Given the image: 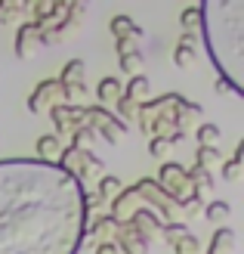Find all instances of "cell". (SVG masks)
<instances>
[{"mask_svg":"<svg viewBox=\"0 0 244 254\" xmlns=\"http://www.w3.org/2000/svg\"><path fill=\"white\" fill-rule=\"evenodd\" d=\"M87 195L56 161H0V254H78Z\"/></svg>","mask_w":244,"mask_h":254,"instance_id":"obj_1","label":"cell"},{"mask_svg":"<svg viewBox=\"0 0 244 254\" xmlns=\"http://www.w3.org/2000/svg\"><path fill=\"white\" fill-rule=\"evenodd\" d=\"M204 44L210 50L213 65L220 68V81L244 93V0H207L198 6Z\"/></svg>","mask_w":244,"mask_h":254,"instance_id":"obj_2","label":"cell"},{"mask_svg":"<svg viewBox=\"0 0 244 254\" xmlns=\"http://www.w3.org/2000/svg\"><path fill=\"white\" fill-rule=\"evenodd\" d=\"M161 183H164L167 195H170L176 205H183V201L192 195V192H186V189H189V174L179 168V164H173V161L161 168Z\"/></svg>","mask_w":244,"mask_h":254,"instance_id":"obj_3","label":"cell"},{"mask_svg":"<svg viewBox=\"0 0 244 254\" xmlns=\"http://www.w3.org/2000/svg\"><path fill=\"white\" fill-rule=\"evenodd\" d=\"M41 34V25L37 22H28V25H22L19 34H16V56L19 59H28L31 56V44H34V37Z\"/></svg>","mask_w":244,"mask_h":254,"instance_id":"obj_4","label":"cell"},{"mask_svg":"<svg viewBox=\"0 0 244 254\" xmlns=\"http://www.w3.org/2000/svg\"><path fill=\"white\" fill-rule=\"evenodd\" d=\"M173 62L179 68H192V65H195V37H192V34H183V41H179L176 53H173Z\"/></svg>","mask_w":244,"mask_h":254,"instance_id":"obj_5","label":"cell"},{"mask_svg":"<svg viewBox=\"0 0 244 254\" xmlns=\"http://www.w3.org/2000/svg\"><path fill=\"white\" fill-rule=\"evenodd\" d=\"M111 31L118 34V41H127V37H143V28H136L130 16H114L111 19Z\"/></svg>","mask_w":244,"mask_h":254,"instance_id":"obj_6","label":"cell"},{"mask_svg":"<svg viewBox=\"0 0 244 254\" xmlns=\"http://www.w3.org/2000/svg\"><path fill=\"white\" fill-rule=\"evenodd\" d=\"M59 90H62V84H59V81H44L41 87H37V93L31 96L28 109H31V112H41V99L47 96V103H49V96H53V93H59Z\"/></svg>","mask_w":244,"mask_h":254,"instance_id":"obj_7","label":"cell"},{"mask_svg":"<svg viewBox=\"0 0 244 254\" xmlns=\"http://www.w3.org/2000/svg\"><path fill=\"white\" fill-rule=\"evenodd\" d=\"M232 245H235V233L229 230V226H223V230L213 236V242H210V254H220V251L229 254V251H232Z\"/></svg>","mask_w":244,"mask_h":254,"instance_id":"obj_8","label":"cell"},{"mask_svg":"<svg viewBox=\"0 0 244 254\" xmlns=\"http://www.w3.org/2000/svg\"><path fill=\"white\" fill-rule=\"evenodd\" d=\"M148 93V78L146 74H133V81H130V87H127V99H130V103H139V99H143Z\"/></svg>","mask_w":244,"mask_h":254,"instance_id":"obj_9","label":"cell"},{"mask_svg":"<svg viewBox=\"0 0 244 254\" xmlns=\"http://www.w3.org/2000/svg\"><path fill=\"white\" fill-rule=\"evenodd\" d=\"M84 81V62L81 59H71L65 68H62V78L59 84H81Z\"/></svg>","mask_w":244,"mask_h":254,"instance_id":"obj_10","label":"cell"},{"mask_svg":"<svg viewBox=\"0 0 244 254\" xmlns=\"http://www.w3.org/2000/svg\"><path fill=\"white\" fill-rule=\"evenodd\" d=\"M204 214H207L210 223H226L229 214H232V208H229V201H220V198H216V201H210V205H207V211H204Z\"/></svg>","mask_w":244,"mask_h":254,"instance_id":"obj_11","label":"cell"},{"mask_svg":"<svg viewBox=\"0 0 244 254\" xmlns=\"http://www.w3.org/2000/svg\"><path fill=\"white\" fill-rule=\"evenodd\" d=\"M121 68L136 74L139 68H143V53H139V50H127V53H121Z\"/></svg>","mask_w":244,"mask_h":254,"instance_id":"obj_12","label":"cell"},{"mask_svg":"<svg viewBox=\"0 0 244 254\" xmlns=\"http://www.w3.org/2000/svg\"><path fill=\"white\" fill-rule=\"evenodd\" d=\"M220 136L223 130L216 124H201L198 127V139H201V146H213V143H220Z\"/></svg>","mask_w":244,"mask_h":254,"instance_id":"obj_13","label":"cell"},{"mask_svg":"<svg viewBox=\"0 0 244 254\" xmlns=\"http://www.w3.org/2000/svg\"><path fill=\"white\" fill-rule=\"evenodd\" d=\"M133 223H136V226H139L143 233H151V230H158V217H155V214H151L148 208H146V211H136V214H133Z\"/></svg>","mask_w":244,"mask_h":254,"instance_id":"obj_14","label":"cell"},{"mask_svg":"<svg viewBox=\"0 0 244 254\" xmlns=\"http://www.w3.org/2000/svg\"><path fill=\"white\" fill-rule=\"evenodd\" d=\"M216 161H220V152H216L213 146H201V149H198V164H195V168L207 171L210 164H216Z\"/></svg>","mask_w":244,"mask_h":254,"instance_id":"obj_15","label":"cell"},{"mask_svg":"<svg viewBox=\"0 0 244 254\" xmlns=\"http://www.w3.org/2000/svg\"><path fill=\"white\" fill-rule=\"evenodd\" d=\"M56 149H59V136H56V133H49V136H41V139H37V152H41V161H47Z\"/></svg>","mask_w":244,"mask_h":254,"instance_id":"obj_16","label":"cell"},{"mask_svg":"<svg viewBox=\"0 0 244 254\" xmlns=\"http://www.w3.org/2000/svg\"><path fill=\"white\" fill-rule=\"evenodd\" d=\"M121 96V81L118 78H105L99 84V99H118Z\"/></svg>","mask_w":244,"mask_h":254,"instance_id":"obj_17","label":"cell"},{"mask_svg":"<svg viewBox=\"0 0 244 254\" xmlns=\"http://www.w3.org/2000/svg\"><path fill=\"white\" fill-rule=\"evenodd\" d=\"M114 226H118V220H114V217H102V220H96L93 226H90V233L99 236V239H108L114 233Z\"/></svg>","mask_w":244,"mask_h":254,"instance_id":"obj_18","label":"cell"},{"mask_svg":"<svg viewBox=\"0 0 244 254\" xmlns=\"http://www.w3.org/2000/svg\"><path fill=\"white\" fill-rule=\"evenodd\" d=\"M201 25V12H198V6H189V9H183V28H186V34H192Z\"/></svg>","mask_w":244,"mask_h":254,"instance_id":"obj_19","label":"cell"},{"mask_svg":"<svg viewBox=\"0 0 244 254\" xmlns=\"http://www.w3.org/2000/svg\"><path fill=\"white\" fill-rule=\"evenodd\" d=\"M111 192H121V180L118 177H102V183H99V198H105Z\"/></svg>","mask_w":244,"mask_h":254,"instance_id":"obj_20","label":"cell"},{"mask_svg":"<svg viewBox=\"0 0 244 254\" xmlns=\"http://www.w3.org/2000/svg\"><path fill=\"white\" fill-rule=\"evenodd\" d=\"M238 174H241V164H238V161H226V164H223V177H226L229 183L238 180Z\"/></svg>","mask_w":244,"mask_h":254,"instance_id":"obj_21","label":"cell"},{"mask_svg":"<svg viewBox=\"0 0 244 254\" xmlns=\"http://www.w3.org/2000/svg\"><path fill=\"white\" fill-rule=\"evenodd\" d=\"M167 146H170V143H167V136H155V139H151V155H155V158H161Z\"/></svg>","mask_w":244,"mask_h":254,"instance_id":"obj_22","label":"cell"},{"mask_svg":"<svg viewBox=\"0 0 244 254\" xmlns=\"http://www.w3.org/2000/svg\"><path fill=\"white\" fill-rule=\"evenodd\" d=\"M195 248H198V239L183 236V242H179V254H195Z\"/></svg>","mask_w":244,"mask_h":254,"instance_id":"obj_23","label":"cell"},{"mask_svg":"<svg viewBox=\"0 0 244 254\" xmlns=\"http://www.w3.org/2000/svg\"><path fill=\"white\" fill-rule=\"evenodd\" d=\"M164 236H167V239H183V236H189V233H186L183 223H173V226H167V230H164Z\"/></svg>","mask_w":244,"mask_h":254,"instance_id":"obj_24","label":"cell"},{"mask_svg":"<svg viewBox=\"0 0 244 254\" xmlns=\"http://www.w3.org/2000/svg\"><path fill=\"white\" fill-rule=\"evenodd\" d=\"M118 109H121V115H124V118H130L136 106H133V103H130V99H127V96H118Z\"/></svg>","mask_w":244,"mask_h":254,"instance_id":"obj_25","label":"cell"},{"mask_svg":"<svg viewBox=\"0 0 244 254\" xmlns=\"http://www.w3.org/2000/svg\"><path fill=\"white\" fill-rule=\"evenodd\" d=\"M22 6H0V19H9L12 12H19Z\"/></svg>","mask_w":244,"mask_h":254,"instance_id":"obj_26","label":"cell"},{"mask_svg":"<svg viewBox=\"0 0 244 254\" xmlns=\"http://www.w3.org/2000/svg\"><path fill=\"white\" fill-rule=\"evenodd\" d=\"M99 254H114V251H111V245H102V251H99Z\"/></svg>","mask_w":244,"mask_h":254,"instance_id":"obj_27","label":"cell"}]
</instances>
